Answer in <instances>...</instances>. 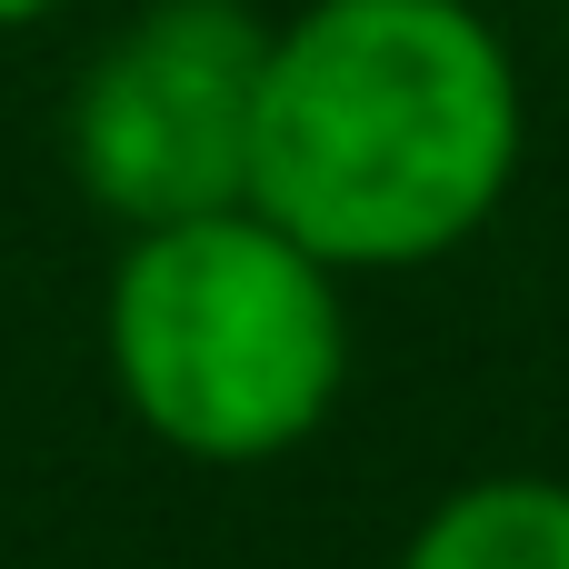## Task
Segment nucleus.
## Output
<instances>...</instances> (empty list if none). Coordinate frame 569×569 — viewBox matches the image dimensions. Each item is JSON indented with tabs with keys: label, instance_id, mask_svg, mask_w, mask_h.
<instances>
[{
	"label": "nucleus",
	"instance_id": "nucleus-2",
	"mask_svg": "<svg viewBox=\"0 0 569 569\" xmlns=\"http://www.w3.org/2000/svg\"><path fill=\"white\" fill-rule=\"evenodd\" d=\"M110 380L180 460H280L350 380L340 270L250 200L130 230L110 280Z\"/></svg>",
	"mask_w": 569,
	"mask_h": 569
},
{
	"label": "nucleus",
	"instance_id": "nucleus-3",
	"mask_svg": "<svg viewBox=\"0 0 569 569\" xmlns=\"http://www.w3.org/2000/svg\"><path fill=\"white\" fill-rule=\"evenodd\" d=\"M260 70L270 30L240 0H150L70 90L80 190L130 230L250 200Z\"/></svg>",
	"mask_w": 569,
	"mask_h": 569
},
{
	"label": "nucleus",
	"instance_id": "nucleus-5",
	"mask_svg": "<svg viewBox=\"0 0 569 569\" xmlns=\"http://www.w3.org/2000/svg\"><path fill=\"white\" fill-rule=\"evenodd\" d=\"M40 10H60V0H0V30H20V20H40Z\"/></svg>",
	"mask_w": 569,
	"mask_h": 569
},
{
	"label": "nucleus",
	"instance_id": "nucleus-1",
	"mask_svg": "<svg viewBox=\"0 0 569 569\" xmlns=\"http://www.w3.org/2000/svg\"><path fill=\"white\" fill-rule=\"evenodd\" d=\"M520 170V80L470 0H320L270 30L250 210L330 270L460 250Z\"/></svg>",
	"mask_w": 569,
	"mask_h": 569
},
{
	"label": "nucleus",
	"instance_id": "nucleus-4",
	"mask_svg": "<svg viewBox=\"0 0 569 569\" xmlns=\"http://www.w3.org/2000/svg\"><path fill=\"white\" fill-rule=\"evenodd\" d=\"M400 569H569V480H470L450 490Z\"/></svg>",
	"mask_w": 569,
	"mask_h": 569
}]
</instances>
